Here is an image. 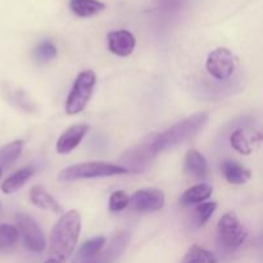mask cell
<instances>
[{
	"instance_id": "3",
	"label": "cell",
	"mask_w": 263,
	"mask_h": 263,
	"mask_svg": "<svg viewBox=\"0 0 263 263\" xmlns=\"http://www.w3.org/2000/svg\"><path fill=\"white\" fill-rule=\"evenodd\" d=\"M128 174L127 168L121 164L109 162H84L73 164L58 175L59 181H74L82 179H97V177H112L117 175Z\"/></svg>"
},
{
	"instance_id": "23",
	"label": "cell",
	"mask_w": 263,
	"mask_h": 263,
	"mask_svg": "<svg viewBox=\"0 0 263 263\" xmlns=\"http://www.w3.org/2000/svg\"><path fill=\"white\" fill-rule=\"evenodd\" d=\"M35 59L37 63H48V62L53 61L54 58H57L58 55V50H57L55 45H54L51 41L49 40H44L36 46L35 49Z\"/></svg>"
},
{
	"instance_id": "21",
	"label": "cell",
	"mask_w": 263,
	"mask_h": 263,
	"mask_svg": "<svg viewBox=\"0 0 263 263\" xmlns=\"http://www.w3.org/2000/svg\"><path fill=\"white\" fill-rule=\"evenodd\" d=\"M18 238H20V233L15 226L2 223L0 225V252H8L14 248Z\"/></svg>"
},
{
	"instance_id": "22",
	"label": "cell",
	"mask_w": 263,
	"mask_h": 263,
	"mask_svg": "<svg viewBox=\"0 0 263 263\" xmlns=\"http://www.w3.org/2000/svg\"><path fill=\"white\" fill-rule=\"evenodd\" d=\"M230 144L238 153L244 154V156H249L252 151H253L251 139L248 138V135H247V133L243 128H238V130H235L231 134Z\"/></svg>"
},
{
	"instance_id": "4",
	"label": "cell",
	"mask_w": 263,
	"mask_h": 263,
	"mask_svg": "<svg viewBox=\"0 0 263 263\" xmlns=\"http://www.w3.org/2000/svg\"><path fill=\"white\" fill-rule=\"evenodd\" d=\"M248 236V231L235 215L228 212L218 220L217 240L225 251L234 252L240 248Z\"/></svg>"
},
{
	"instance_id": "9",
	"label": "cell",
	"mask_w": 263,
	"mask_h": 263,
	"mask_svg": "<svg viewBox=\"0 0 263 263\" xmlns=\"http://www.w3.org/2000/svg\"><path fill=\"white\" fill-rule=\"evenodd\" d=\"M128 241H130V234L125 230L118 231L110 239L107 248L102 249V252L97 257H94L92 259L84 263H113L116 259L120 258L121 254L125 252Z\"/></svg>"
},
{
	"instance_id": "16",
	"label": "cell",
	"mask_w": 263,
	"mask_h": 263,
	"mask_svg": "<svg viewBox=\"0 0 263 263\" xmlns=\"http://www.w3.org/2000/svg\"><path fill=\"white\" fill-rule=\"evenodd\" d=\"M212 186L208 184H198L195 186L189 187L184 194L180 197V204L186 207L192 204H199L207 200L212 195Z\"/></svg>"
},
{
	"instance_id": "11",
	"label": "cell",
	"mask_w": 263,
	"mask_h": 263,
	"mask_svg": "<svg viewBox=\"0 0 263 263\" xmlns=\"http://www.w3.org/2000/svg\"><path fill=\"white\" fill-rule=\"evenodd\" d=\"M89 131V126L85 123H79L73 125L64 131L61 135V138L57 141V152L59 154H68L73 149H76L85 138V135Z\"/></svg>"
},
{
	"instance_id": "1",
	"label": "cell",
	"mask_w": 263,
	"mask_h": 263,
	"mask_svg": "<svg viewBox=\"0 0 263 263\" xmlns=\"http://www.w3.org/2000/svg\"><path fill=\"white\" fill-rule=\"evenodd\" d=\"M208 120H210V115L207 112H198L154 136L149 143H146L151 157L154 158L162 152L168 151L189 140L207 125Z\"/></svg>"
},
{
	"instance_id": "19",
	"label": "cell",
	"mask_w": 263,
	"mask_h": 263,
	"mask_svg": "<svg viewBox=\"0 0 263 263\" xmlns=\"http://www.w3.org/2000/svg\"><path fill=\"white\" fill-rule=\"evenodd\" d=\"M23 146H25V141L23 140H15L2 146L0 148V170L8 168L9 166H12L22 154Z\"/></svg>"
},
{
	"instance_id": "13",
	"label": "cell",
	"mask_w": 263,
	"mask_h": 263,
	"mask_svg": "<svg viewBox=\"0 0 263 263\" xmlns=\"http://www.w3.org/2000/svg\"><path fill=\"white\" fill-rule=\"evenodd\" d=\"M185 172L194 179H205L210 174V167L207 161L195 149H190L185 156Z\"/></svg>"
},
{
	"instance_id": "2",
	"label": "cell",
	"mask_w": 263,
	"mask_h": 263,
	"mask_svg": "<svg viewBox=\"0 0 263 263\" xmlns=\"http://www.w3.org/2000/svg\"><path fill=\"white\" fill-rule=\"evenodd\" d=\"M80 233L81 215L79 211L71 210L63 213L51 230L50 252L54 258L61 262L67 261L76 248Z\"/></svg>"
},
{
	"instance_id": "7",
	"label": "cell",
	"mask_w": 263,
	"mask_h": 263,
	"mask_svg": "<svg viewBox=\"0 0 263 263\" xmlns=\"http://www.w3.org/2000/svg\"><path fill=\"white\" fill-rule=\"evenodd\" d=\"M15 222H17L18 233L22 235L25 246L28 251L33 253H40L45 249L46 241L43 230L31 216L26 213H18L15 216Z\"/></svg>"
},
{
	"instance_id": "20",
	"label": "cell",
	"mask_w": 263,
	"mask_h": 263,
	"mask_svg": "<svg viewBox=\"0 0 263 263\" xmlns=\"http://www.w3.org/2000/svg\"><path fill=\"white\" fill-rule=\"evenodd\" d=\"M181 263H217V258L212 252L199 246H193L186 252Z\"/></svg>"
},
{
	"instance_id": "17",
	"label": "cell",
	"mask_w": 263,
	"mask_h": 263,
	"mask_svg": "<svg viewBox=\"0 0 263 263\" xmlns=\"http://www.w3.org/2000/svg\"><path fill=\"white\" fill-rule=\"evenodd\" d=\"M69 8L77 17L89 18L105 9L104 3L99 0H71Z\"/></svg>"
},
{
	"instance_id": "25",
	"label": "cell",
	"mask_w": 263,
	"mask_h": 263,
	"mask_svg": "<svg viewBox=\"0 0 263 263\" xmlns=\"http://www.w3.org/2000/svg\"><path fill=\"white\" fill-rule=\"evenodd\" d=\"M128 202H130V198L126 194V192L123 190L113 192L109 198V211L113 213L121 212L128 207Z\"/></svg>"
},
{
	"instance_id": "26",
	"label": "cell",
	"mask_w": 263,
	"mask_h": 263,
	"mask_svg": "<svg viewBox=\"0 0 263 263\" xmlns=\"http://www.w3.org/2000/svg\"><path fill=\"white\" fill-rule=\"evenodd\" d=\"M44 263H62V262L57 258H49L48 261H45Z\"/></svg>"
},
{
	"instance_id": "5",
	"label": "cell",
	"mask_w": 263,
	"mask_h": 263,
	"mask_svg": "<svg viewBox=\"0 0 263 263\" xmlns=\"http://www.w3.org/2000/svg\"><path fill=\"white\" fill-rule=\"evenodd\" d=\"M95 82H97V76L91 69L82 71L76 77L71 92L66 100L67 115L73 116L85 109L94 91Z\"/></svg>"
},
{
	"instance_id": "27",
	"label": "cell",
	"mask_w": 263,
	"mask_h": 263,
	"mask_svg": "<svg viewBox=\"0 0 263 263\" xmlns=\"http://www.w3.org/2000/svg\"><path fill=\"white\" fill-rule=\"evenodd\" d=\"M0 175H2V170H0Z\"/></svg>"
},
{
	"instance_id": "12",
	"label": "cell",
	"mask_w": 263,
	"mask_h": 263,
	"mask_svg": "<svg viewBox=\"0 0 263 263\" xmlns=\"http://www.w3.org/2000/svg\"><path fill=\"white\" fill-rule=\"evenodd\" d=\"M30 200L32 202L33 205L44 211H49V212L57 213V215L63 212L61 204L54 199L53 195L43 185H35V186L31 187Z\"/></svg>"
},
{
	"instance_id": "8",
	"label": "cell",
	"mask_w": 263,
	"mask_h": 263,
	"mask_svg": "<svg viewBox=\"0 0 263 263\" xmlns=\"http://www.w3.org/2000/svg\"><path fill=\"white\" fill-rule=\"evenodd\" d=\"M166 198L162 190L156 187H148V189H141L134 193L130 198L128 205L136 212L151 213L161 211L163 208Z\"/></svg>"
},
{
	"instance_id": "6",
	"label": "cell",
	"mask_w": 263,
	"mask_h": 263,
	"mask_svg": "<svg viewBox=\"0 0 263 263\" xmlns=\"http://www.w3.org/2000/svg\"><path fill=\"white\" fill-rule=\"evenodd\" d=\"M236 64H238V61L235 55L228 48H217L212 50L208 54L207 62H205L208 73L218 81H225L230 79L235 72Z\"/></svg>"
},
{
	"instance_id": "15",
	"label": "cell",
	"mask_w": 263,
	"mask_h": 263,
	"mask_svg": "<svg viewBox=\"0 0 263 263\" xmlns=\"http://www.w3.org/2000/svg\"><path fill=\"white\" fill-rule=\"evenodd\" d=\"M35 170L33 167H23V168L18 170L15 174L10 175L8 179H5V181L3 182L2 190L5 194H13V193L18 192V190L22 189L25 186L26 182L30 180V177L32 176Z\"/></svg>"
},
{
	"instance_id": "24",
	"label": "cell",
	"mask_w": 263,
	"mask_h": 263,
	"mask_svg": "<svg viewBox=\"0 0 263 263\" xmlns=\"http://www.w3.org/2000/svg\"><path fill=\"white\" fill-rule=\"evenodd\" d=\"M216 210H217V203L216 202L199 203V204L195 207L194 211L195 223H197L198 228H203V226L208 222V220L212 217V215L215 213Z\"/></svg>"
},
{
	"instance_id": "18",
	"label": "cell",
	"mask_w": 263,
	"mask_h": 263,
	"mask_svg": "<svg viewBox=\"0 0 263 263\" xmlns=\"http://www.w3.org/2000/svg\"><path fill=\"white\" fill-rule=\"evenodd\" d=\"M105 241L107 239L104 236H97V238H92L90 240L85 241L79 249V253H77V258L74 263H84L92 259L94 257H97L98 254L102 252V249L104 248Z\"/></svg>"
},
{
	"instance_id": "14",
	"label": "cell",
	"mask_w": 263,
	"mask_h": 263,
	"mask_svg": "<svg viewBox=\"0 0 263 263\" xmlns=\"http://www.w3.org/2000/svg\"><path fill=\"white\" fill-rule=\"evenodd\" d=\"M221 171H222L223 176L228 180V182L233 185H244L246 182L249 181L252 174L248 168L241 166L240 163L235 161H223L221 163Z\"/></svg>"
},
{
	"instance_id": "10",
	"label": "cell",
	"mask_w": 263,
	"mask_h": 263,
	"mask_svg": "<svg viewBox=\"0 0 263 263\" xmlns=\"http://www.w3.org/2000/svg\"><path fill=\"white\" fill-rule=\"evenodd\" d=\"M107 41L109 51L118 57H128L135 50L136 39L127 30L112 31L108 33Z\"/></svg>"
}]
</instances>
